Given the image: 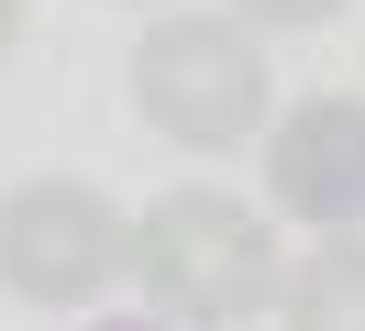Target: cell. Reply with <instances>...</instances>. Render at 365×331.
Segmentation results:
<instances>
[{
    "label": "cell",
    "instance_id": "cell-4",
    "mask_svg": "<svg viewBox=\"0 0 365 331\" xmlns=\"http://www.w3.org/2000/svg\"><path fill=\"white\" fill-rule=\"evenodd\" d=\"M266 199L310 232H365V100L321 88V100L277 110L266 132Z\"/></svg>",
    "mask_w": 365,
    "mask_h": 331
},
{
    "label": "cell",
    "instance_id": "cell-5",
    "mask_svg": "<svg viewBox=\"0 0 365 331\" xmlns=\"http://www.w3.org/2000/svg\"><path fill=\"white\" fill-rule=\"evenodd\" d=\"M277 320L288 331H365V232H321V254H299L288 287H277Z\"/></svg>",
    "mask_w": 365,
    "mask_h": 331
},
{
    "label": "cell",
    "instance_id": "cell-1",
    "mask_svg": "<svg viewBox=\"0 0 365 331\" xmlns=\"http://www.w3.org/2000/svg\"><path fill=\"white\" fill-rule=\"evenodd\" d=\"M133 287L144 309H155L166 331H244L277 309V221L255 210V199L210 188V177H188V188H166L155 210H133Z\"/></svg>",
    "mask_w": 365,
    "mask_h": 331
},
{
    "label": "cell",
    "instance_id": "cell-2",
    "mask_svg": "<svg viewBox=\"0 0 365 331\" xmlns=\"http://www.w3.org/2000/svg\"><path fill=\"white\" fill-rule=\"evenodd\" d=\"M266 33L232 11H155L133 44V110L178 154H232L266 132Z\"/></svg>",
    "mask_w": 365,
    "mask_h": 331
},
{
    "label": "cell",
    "instance_id": "cell-6",
    "mask_svg": "<svg viewBox=\"0 0 365 331\" xmlns=\"http://www.w3.org/2000/svg\"><path fill=\"white\" fill-rule=\"evenodd\" d=\"M343 0H232V22H255V33H321Z\"/></svg>",
    "mask_w": 365,
    "mask_h": 331
},
{
    "label": "cell",
    "instance_id": "cell-3",
    "mask_svg": "<svg viewBox=\"0 0 365 331\" xmlns=\"http://www.w3.org/2000/svg\"><path fill=\"white\" fill-rule=\"evenodd\" d=\"M111 276H133V221L89 177H23V188H0V287L23 309H89Z\"/></svg>",
    "mask_w": 365,
    "mask_h": 331
},
{
    "label": "cell",
    "instance_id": "cell-7",
    "mask_svg": "<svg viewBox=\"0 0 365 331\" xmlns=\"http://www.w3.org/2000/svg\"><path fill=\"white\" fill-rule=\"evenodd\" d=\"M11 44H23V0H0V56H11Z\"/></svg>",
    "mask_w": 365,
    "mask_h": 331
},
{
    "label": "cell",
    "instance_id": "cell-8",
    "mask_svg": "<svg viewBox=\"0 0 365 331\" xmlns=\"http://www.w3.org/2000/svg\"><path fill=\"white\" fill-rule=\"evenodd\" d=\"M89 331H166V320H155V309H144V320H89Z\"/></svg>",
    "mask_w": 365,
    "mask_h": 331
},
{
    "label": "cell",
    "instance_id": "cell-9",
    "mask_svg": "<svg viewBox=\"0 0 365 331\" xmlns=\"http://www.w3.org/2000/svg\"><path fill=\"white\" fill-rule=\"evenodd\" d=\"M144 11H155V0H144Z\"/></svg>",
    "mask_w": 365,
    "mask_h": 331
}]
</instances>
